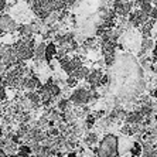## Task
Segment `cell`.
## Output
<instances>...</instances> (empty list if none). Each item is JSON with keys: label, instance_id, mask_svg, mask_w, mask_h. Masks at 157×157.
<instances>
[{"label": "cell", "instance_id": "1", "mask_svg": "<svg viewBox=\"0 0 157 157\" xmlns=\"http://www.w3.org/2000/svg\"><path fill=\"white\" fill-rule=\"evenodd\" d=\"M108 89L119 102L133 101L144 91L143 70L132 54L116 57L109 75Z\"/></svg>", "mask_w": 157, "mask_h": 157}, {"label": "cell", "instance_id": "2", "mask_svg": "<svg viewBox=\"0 0 157 157\" xmlns=\"http://www.w3.org/2000/svg\"><path fill=\"white\" fill-rule=\"evenodd\" d=\"M119 151V137L112 133L103 136V139L99 142L98 149L95 150L96 157H117Z\"/></svg>", "mask_w": 157, "mask_h": 157}, {"label": "cell", "instance_id": "3", "mask_svg": "<svg viewBox=\"0 0 157 157\" xmlns=\"http://www.w3.org/2000/svg\"><path fill=\"white\" fill-rule=\"evenodd\" d=\"M14 51L17 54V58L20 61H26V59L34 58V52H36V45L33 40H26L21 38L14 44Z\"/></svg>", "mask_w": 157, "mask_h": 157}, {"label": "cell", "instance_id": "4", "mask_svg": "<svg viewBox=\"0 0 157 157\" xmlns=\"http://www.w3.org/2000/svg\"><path fill=\"white\" fill-rule=\"evenodd\" d=\"M98 94H96L94 89H86V88H79V89H75L72 95H71V102H74L75 105H85L91 101L92 98H96Z\"/></svg>", "mask_w": 157, "mask_h": 157}, {"label": "cell", "instance_id": "5", "mask_svg": "<svg viewBox=\"0 0 157 157\" xmlns=\"http://www.w3.org/2000/svg\"><path fill=\"white\" fill-rule=\"evenodd\" d=\"M59 64H61L62 70L65 71L70 77L74 75L79 68H82V62H81V59L78 58V57H74V58H68V57H65V58L59 59Z\"/></svg>", "mask_w": 157, "mask_h": 157}, {"label": "cell", "instance_id": "6", "mask_svg": "<svg viewBox=\"0 0 157 157\" xmlns=\"http://www.w3.org/2000/svg\"><path fill=\"white\" fill-rule=\"evenodd\" d=\"M115 50H116V45H115L113 41H103L102 43V54L105 57L106 65H109V67L113 65L115 59H116Z\"/></svg>", "mask_w": 157, "mask_h": 157}, {"label": "cell", "instance_id": "7", "mask_svg": "<svg viewBox=\"0 0 157 157\" xmlns=\"http://www.w3.org/2000/svg\"><path fill=\"white\" fill-rule=\"evenodd\" d=\"M129 21H130V24H133L135 27H142L144 23L149 21V14L139 9V10H135L133 13H130Z\"/></svg>", "mask_w": 157, "mask_h": 157}, {"label": "cell", "instance_id": "8", "mask_svg": "<svg viewBox=\"0 0 157 157\" xmlns=\"http://www.w3.org/2000/svg\"><path fill=\"white\" fill-rule=\"evenodd\" d=\"M132 7H133V0H115V13L116 14H130Z\"/></svg>", "mask_w": 157, "mask_h": 157}, {"label": "cell", "instance_id": "9", "mask_svg": "<svg viewBox=\"0 0 157 157\" xmlns=\"http://www.w3.org/2000/svg\"><path fill=\"white\" fill-rule=\"evenodd\" d=\"M0 29L3 30L4 33H13V31H16L18 29V26L10 16L4 14L0 16Z\"/></svg>", "mask_w": 157, "mask_h": 157}, {"label": "cell", "instance_id": "10", "mask_svg": "<svg viewBox=\"0 0 157 157\" xmlns=\"http://www.w3.org/2000/svg\"><path fill=\"white\" fill-rule=\"evenodd\" d=\"M102 72L99 70H95V71H92L91 74H89V77L86 78L88 81V84L91 85V89H94L95 91V88L101 86V81H102Z\"/></svg>", "mask_w": 157, "mask_h": 157}, {"label": "cell", "instance_id": "11", "mask_svg": "<svg viewBox=\"0 0 157 157\" xmlns=\"http://www.w3.org/2000/svg\"><path fill=\"white\" fill-rule=\"evenodd\" d=\"M55 55H57V45L54 43L47 44V48H45V61L51 62Z\"/></svg>", "mask_w": 157, "mask_h": 157}, {"label": "cell", "instance_id": "12", "mask_svg": "<svg viewBox=\"0 0 157 157\" xmlns=\"http://www.w3.org/2000/svg\"><path fill=\"white\" fill-rule=\"evenodd\" d=\"M23 86L27 88V89H34L36 86H41L40 81H38V78L37 77H31V78H24V82H23Z\"/></svg>", "mask_w": 157, "mask_h": 157}, {"label": "cell", "instance_id": "13", "mask_svg": "<svg viewBox=\"0 0 157 157\" xmlns=\"http://www.w3.org/2000/svg\"><path fill=\"white\" fill-rule=\"evenodd\" d=\"M45 48H47V45L44 43L38 44L36 47V52H34V59L36 61H40V59H45Z\"/></svg>", "mask_w": 157, "mask_h": 157}, {"label": "cell", "instance_id": "14", "mask_svg": "<svg viewBox=\"0 0 157 157\" xmlns=\"http://www.w3.org/2000/svg\"><path fill=\"white\" fill-rule=\"evenodd\" d=\"M154 23H156V20L154 18H151V20H149L147 23H144L142 27H140V31H142L143 37H147L150 34V31H151V29L154 27Z\"/></svg>", "mask_w": 157, "mask_h": 157}, {"label": "cell", "instance_id": "15", "mask_svg": "<svg viewBox=\"0 0 157 157\" xmlns=\"http://www.w3.org/2000/svg\"><path fill=\"white\" fill-rule=\"evenodd\" d=\"M89 74L91 72H89V70H88L86 67H82V68H79L74 75H71V77L77 78V79H86V78L89 77Z\"/></svg>", "mask_w": 157, "mask_h": 157}, {"label": "cell", "instance_id": "16", "mask_svg": "<svg viewBox=\"0 0 157 157\" xmlns=\"http://www.w3.org/2000/svg\"><path fill=\"white\" fill-rule=\"evenodd\" d=\"M30 153H31V149L30 146H20L18 147V154L20 157H30Z\"/></svg>", "mask_w": 157, "mask_h": 157}, {"label": "cell", "instance_id": "17", "mask_svg": "<svg viewBox=\"0 0 157 157\" xmlns=\"http://www.w3.org/2000/svg\"><path fill=\"white\" fill-rule=\"evenodd\" d=\"M140 151H142V146H140L139 143H133V146H132V157H137L140 154Z\"/></svg>", "mask_w": 157, "mask_h": 157}, {"label": "cell", "instance_id": "18", "mask_svg": "<svg viewBox=\"0 0 157 157\" xmlns=\"http://www.w3.org/2000/svg\"><path fill=\"white\" fill-rule=\"evenodd\" d=\"M98 142V136L95 135V133H91V135L86 137V143L88 144H94V143Z\"/></svg>", "mask_w": 157, "mask_h": 157}, {"label": "cell", "instance_id": "19", "mask_svg": "<svg viewBox=\"0 0 157 157\" xmlns=\"http://www.w3.org/2000/svg\"><path fill=\"white\" fill-rule=\"evenodd\" d=\"M67 84H68V86H75L78 84V79L74 77H70V78H67Z\"/></svg>", "mask_w": 157, "mask_h": 157}, {"label": "cell", "instance_id": "20", "mask_svg": "<svg viewBox=\"0 0 157 157\" xmlns=\"http://www.w3.org/2000/svg\"><path fill=\"white\" fill-rule=\"evenodd\" d=\"M6 99V88L4 85H0V101H4Z\"/></svg>", "mask_w": 157, "mask_h": 157}, {"label": "cell", "instance_id": "21", "mask_svg": "<svg viewBox=\"0 0 157 157\" xmlns=\"http://www.w3.org/2000/svg\"><path fill=\"white\" fill-rule=\"evenodd\" d=\"M67 105H68V101H67V99H62L61 102L58 103L59 110H65V109H67Z\"/></svg>", "mask_w": 157, "mask_h": 157}, {"label": "cell", "instance_id": "22", "mask_svg": "<svg viewBox=\"0 0 157 157\" xmlns=\"http://www.w3.org/2000/svg\"><path fill=\"white\" fill-rule=\"evenodd\" d=\"M153 57L154 59H157V41H156V45L153 47Z\"/></svg>", "mask_w": 157, "mask_h": 157}, {"label": "cell", "instance_id": "23", "mask_svg": "<svg viewBox=\"0 0 157 157\" xmlns=\"http://www.w3.org/2000/svg\"><path fill=\"white\" fill-rule=\"evenodd\" d=\"M4 6H6V0H0V11L4 9Z\"/></svg>", "mask_w": 157, "mask_h": 157}, {"label": "cell", "instance_id": "24", "mask_svg": "<svg viewBox=\"0 0 157 157\" xmlns=\"http://www.w3.org/2000/svg\"><path fill=\"white\" fill-rule=\"evenodd\" d=\"M51 135H52V136H57V135H58V130H57V129H54V130H51Z\"/></svg>", "mask_w": 157, "mask_h": 157}, {"label": "cell", "instance_id": "25", "mask_svg": "<svg viewBox=\"0 0 157 157\" xmlns=\"http://www.w3.org/2000/svg\"><path fill=\"white\" fill-rule=\"evenodd\" d=\"M68 157H77V154H75V153H70V154H68Z\"/></svg>", "mask_w": 157, "mask_h": 157}, {"label": "cell", "instance_id": "26", "mask_svg": "<svg viewBox=\"0 0 157 157\" xmlns=\"http://www.w3.org/2000/svg\"><path fill=\"white\" fill-rule=\"evenodd\" d=\"M153 96H156V98H157V88H156V89H154V91H153Z\"/></svg>", "mask_w": 157, "mask_h": 157}, {"label": "cell", "instance_id": "27", "mask_svg": "<svg viewBox=\"0 0 157 157\" xmlns=\"http://www.w3.org/2000/svg\"><path fill=\"white\" fill-rule=\"evenodd\" d=\"M2 36H4V31H3L2 29H0V37H2Z\"/></svg>", "mask_w": 157, "mask_h": 157}, {"label": "cell", "instance_id": "28", "mask_svg": "<svg viewBox=\"0 0 157 157\" xmlns=\"http://www.w3.org/2000/svg\"><path fill=\"white\" fill-rule=\"evenodd\" d=\"M0 140H2V130H0Z\"/></svg>", "mask_w": 157, "mask_h": 157}, {"label": "cell", "instance_id": "29", "mask_svg": "<svg viewBox=\"0 0 157 157\" xmlns=\"http://www.w3.org/2000/svg\"><path fill=\"white\" fill-rule=\"evenodd\" d=\"M9 157H20V156H9Z\"/></svg>", "mask_w": 157, "mask_h": 157}, {"label": "cell", "instance_id": "30", "mask_svg": "<svg viewBox=\"0 0 157 157\" xmlns=\"http://www.w3.org/2000/svg\"><path fill=\"white\" fill-rule=\"evenodd\" d=\"M47 157H54V156H47Z\"/></svg>", "mask_w": 157, "mask_h": 157}]
</instances>
